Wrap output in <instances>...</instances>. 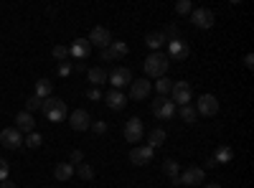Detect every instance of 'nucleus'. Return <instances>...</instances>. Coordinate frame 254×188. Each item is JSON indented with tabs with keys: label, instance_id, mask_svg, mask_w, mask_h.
I'll use <instances>...</instances> for the list:
<instances>
[{
	"label": "nucleus",
	"instance_id": "f257e3e1",
	"mask_svg": "<svg viewBox=\"0 0 254 188\" xmlns=\"http://www.w3.org/2000/svg\"><path fill=\"white\" fill-rule=\"evenodd\" d=\"M41 110H44L46 120L49 122H61V120H66L69 117V110H66V102H61L59 97H49L41 102Z\"/></svg>",
	"mask_w": 254,
	"mask_h": 188
},
{
	"label": "nucleus",
	"instance_id": "f03ea898",
	"mask_svg": "<svg viewBox=\"0 0 254 188\" xmlns=\"http://www.w3.org/2000/svg\"><path fill=\"white\" fill-rule=\"evenodd\" d=\"M168 64H171V59H168L165 54L153 51L150 56L145 59V74H147V76H153V79H160V76H165Z\"/></svg>",
	"mask_w": 254,
	"mask_h": 188
},
{
	"label": "nucleus",
	"instance_id": "7ed1b4c3",
	"mask_svg": "<svg viewBox=\"0 0 254 188\" xmlns=\"http://www.w3.org/2000/svg\"><path fill=\"white\" fill-rule=\"evenodd\" d=\"M150 110L158 120H173L176 117V104L168 99V97H158L153 104H150Z\"/></svg>",
	"mask_w": 254,
	"mask_h": 188
},
{
	"label": "nucleus",
	"instance_id": "20e7f679",
	"mask_svg": "<svg viewBox=\"0 0 254 188\" xmlns=\"http://www.w3.org/2000/svg\"><path fill=\"white\" fill-rule=\"evenodd\" d=\"M190 23H193L196 28H214L216 15H214V10H208V8H193L190 10Z\"/></svg>",
	"mask_w": 254,
	"mask_h": 188
},
{
	"label": "nucleus",
	"instance_id": "39448f33",
	"mask_svg": "<svg viewBox=\"0 0 254 188\" xmlns=\"http://www.w3.org/2000/svg\"><path fill=\"white\" fill-rule=\"evenodd\" d=\"M196 115H203V117H214L219 112V99L214 94H201L198 97V104H196Z\"/></svg>",
	"mask_w": 254,
	"mask_h": 188
},
{
	"label": "nucleus",
	"instance_id": "423d86ee",
	"mask_svg": "<svg viewBox=\"0 0 254 188\" xmlns=\"http://www.w3.org/2000/svg\"><path fill=\"white\" fill-rule=\"evenodd\" d=\"M171 94H173V104H190V97H193V89H190V84L188 81H173V89H171Z\"/></svg>",
	"mask_w": 254,
	"mask_h": 188
},
{
	"label": "nucleus",
	"instance_id": "0eeeda50",
	"mask_svg": "<svg viewBox=\"0 0 254 188\" xmlns=\"http://www.w3.org/2000/svg\"><path fill=\"white\" fill-rule=\"evenodd\" d=\"M145 135V127H142V120L140 117H132L125 122V140L127 142H140Z\"/></svg>",
	"mask_w": 254,
	"mask_h": 188
},
{
	"label": "nucleus",
	"instance_id": "6e6552de",
	"mask_svg": "<svg viewBox=\"0 0 254 188\" xmlns=\"http://www.w3.org/2000/svg\"><path fill=\"white\" fill-rule=\"evenodd\" d=\"M188 54H190V49H188V44L178 36V38H173V41H168V59H176V61H186L188 59Z\"/></svg>",
	"mask_w": 254,
	"mask_h": 188
},
{
	"label": "nucleus",
	"instance_id": "1a4fd4ad",
	"mask_svg": "<svg viewBox=\"0 0 254 188\" xmlns=\"http://www.w3.org/2000/svg\"><path fill=\"white\" fill-rule=\"evenodd\" d=\"M130 54V46L125 41H112L107 49H102V61H115V59H122Z\"/></svg>",
	"mask_w": 254,
	"mask_h": 188
},
{
	"label": "nucleus",
	"instance_id": "9d476101",
	"mask_svg": "<svg viewBox=\"0 0 254 188\" xmlns=\"http://www.w3.org/2000/svg\"><path fill=\"white\" fill-rule=\"evenodd\" d=\"M203 178H206V171L203 168H196V165H190V168H186L178 176V183H183V186H198V183H203Z\"/></svg>",
	"mask_w": 254,
	"mask_h": 188
},
{
	"label": "nucleus",
	"instance_id": "9b49d317",
	"mask_svg": "<svg viewBox=\"0 0 254 188\" xmlns=\"http://www.w3.org/2000/svg\"><path fill=\"white\" fill-rule=\"evenodd\" d=\"M69 125L76 130V132H84V130H89V125H92V117L87 110H74L69 115Z\"/></svg>",
	"mask_w": 254,
	"mask_h": 188
},
{
	"label": "nucleus",
	"instance_id": "f8f14e48",
	"mask_svg": "<svg viewBox=\"0 0 254 188\" xmlns=\"http://www.w3.org/2000/svg\"><path fill=\"white\" fill-rule=\"evenodd\" d=\"M107 81L115 87V89H120V87H127L132 81V71L130 69H125V66H117L112 74H107Z\"/></svg>",
	"mask_w": 254,
	"mask_h": 188
},
{
	"label": "nucleus",
	"instance_id": "ddd939ff",
	"mask_svg": "<svg viewBox=\"0 0 254 188\" xmlns=\"http://www.w3.org/2000/svg\"><path fill=\"white\" fill-rule=\"evenodd\" d=\"M0 142H3L8 150H18L20 145H23V135H20L15 127H5L3 132H0Z\"/></svg>",
	"mask_w": 254,
	"mask_h": 188
},
{
	"label": "nucleus",
	"instance_id": "4468645a",
	"mask_svg": "<svg viewBox=\"0 0 254 188\" xmlns=\"http://www.w3.org/2000/svg\"><path fill=\"white\" fill-rule=\"evenodd\" d=\"M89 44L92 46H99V49H107L110 44H112V33L107 31V28H102V26H97V28H92V33H89Z\"/></svg>",
	"mask_w": 254,
	"mask_h": 188
},
{
	"label": "nucleus",
	"instance_id": "2eb2a0df",
	"mask_svg": "<svg viewBox=\"0 0 254 188\" xmlns=\"http://www.w3.org/2000/svg\"><path fill=\"white\" fill-rule=\"evenodd\" d=\"M153 155H155V150L147 148V145H137V148L130 150V160H132L135 165H147V163H153Z\"/></svg>",
	"mask_w": 254,
	"mask_h": 188
},
{
	"label": "nucleus",
	"instance_id": "dca6fc26",
	"mask_svg": "<svg viewBox=\"0 0 254 188\" xmlns=\"http://www.w3.org/2000/svg\"><path fill=\"white\" fill-rule=\"evenodd\" d=\"M89 54H92V44H89L87 38H76L74 44L69 46V56H74L76 61H81V59H87Z\"/></svg>",
	"mask_w": 254,
	"mask_h": 188
},
{
	"label": "nucleus",
	"instance_id": "f3484780",
	"mask_svg": "<svg viewBox=\"0 0 254 188\" xmlns=\"http://www.w3.org/2000/svg\"><path fill=\"white\" fill-rule=\"evenodd\" d=\"M150 89H153V84L147 79H132L130 81V97L132 99H147V94H150Z\"/></svg>",
	"mask_w": 254,
	"mask_h": 188
},
{
	"label": "nucleus",
	"instance_id": "a211bd4d",
	"mask_svg": "<svg viewBox=\"0 0 254 188\" xmlns=\"http://www.w3.org/2000/svg\"><path fill=\"white\" fill-rule=\"evenodd\" d=\"M15 130L20 132V135H23V132H33L36 130V120H33V115L31 112H18L15 115Z\"/></svg>",
	"mask_w": 254,
	"mask_h": 188
},
{
	"label": "nucleus",
	"instance_id": "6ab92c4d",
	"mask_svg": "<svg viewBox=\"0 0 254 188\" xmlns=\"http://www.w3.org/2000/svg\"><path fill=\"white\" fill-rule=\"evenodd\" d=\"M104 102H107V107H110V110H115V112H120V110H125V107H127V97H125L120 89L107 92V94H104Z\"/></svg>",
	"mask_w": 254,
	"mask_h": 188
},
{
	"label": "nucleus",
	"instance_id": "aec40b11",
	"mask_svg": "<svg viewBox=\"0 0 254 188\" xmlns=\"http://www.w3.org/2000/svg\"><path fill=\"white\" fill-rule=\"evenodd\" d=\"M76 173V168L71 163H56V168H54V178L56 181H71Z\"/></svg>",
	"mask_w": 254,
	"mask_h": 188
},
{
	"label": "nucleus",
	"instance_id": "412c9836",
	"mask_svg": "<svg viewBox=\"0 0 254 188\" xmlns=\"http://www.w3.org/2000/svg\"><path fill=\"white\" fill-rule=\"evenodd\" d=\"M51 92H54V84H51L49 79H38V81H36V94H33V97H38L41 102H44V99L51 97Z\"/></svg>",
	"mask_w": 254,
	"mask_h": 188
},
{
	"label": "nucleus",
	"instance_id": "4be33fe9",
	"mask_svg": "<svg viewBox=\"0 0 254 188\" xmlns=\"http://www.w3.org/2000/svg\"><path fill=\"white\" fill-rule=\"evenodd\" d=\"M87 74H89L92 87H99V84H104V81H107V71H104L102 66H92V69H87Z\"/></svg>",
	"mask_w": 254,
	"mask_h": 188
},
{
	"label": "nucleus",
	"instance_id": "5701e85b",
	"mask_svg": "<svg viewBox=\"0 0 254 188\" xmlns=\"http://www.w3.org/2000/svg\"><path fill=\"white\" fill-rule=\"evenodd\" d=\"M163 142H165V130H163V127H155L150 135H147V148L155 150V148H160Z\"/></svg>",
	"mask_w": 254,
	"mask_h": 188
},
{
	"label": "nucleus",
	"instance_id": "b1692460",
	"mask_svg": "<svg viewBox=\"0 0 254 188\" xmlns=\"http://www.w3.org/2000/svg\"><path fill=\"white\" fill-rule=\"evenodd\" d=\"M214 160H216V165H221V163H231V160H234V150H231L229 145H221V148L214 153Z\"/></svg>",
	"mask_w": 254,
	"mask_h": 188
},
{
	"label": "nucleus",
	"instance_id": "393cba45",
	"mask_svg": "<svg viewBox=\"0 0 254 188\" xmlns=\"http://www.w3.org/2000/svg\"><path fill=\"white\" fill-rule=\"evenodd\" d=\"M145 44L150 46L153 51H160V46L165 44V36H163L160 31H158V33H147V36H145Z\"/></svg>",
	"mask_w": 254,
	"mask_h": 188
},
{
	"label": "nucleus",
	"instance_id": "a878e982",
	"mask_svg": "<svg viewBox=\"0 0 254 188\" xmlns=\"http://www.w3.org/2000/svg\"><path fill=\"white\" fill-rule=\"evenodd\" d=\"M163 171H165V176L171 178L173 183H178V176H181V168H178V163L176 160H165L163 163Z\"/></svg>",
	"mask_w": 254,
	"mask_h": 188
},
{
	"label": "nucleus",
	"instance_id": "bb28decb",
	"mask_svg": "<svg viewBox=\"0 0 254 188\" xmlns=\"http://www.w3.org/2000/svg\"><path fill=\"white\" fill-rule=\"evenodd\" d=\"M155 89H158V94H160V97L171 94V89H173V79H168V76H160V79L155 81Z\"/></svg>",
	"mask_w": 254,
	"mask_h": 188
},
{
	"label": "nucleus",
	"instance_id": "cd10ccee",
	"mask_svg": "<svg viewBox=\"0 0 254 188\" xmlns=\"http://www.w3.org/2000/svg\"><path fill=\"white\" fill-rule=\"evenodd\" d=\"M196 117H198V115H196V110L190 107V104H183V107H181V120H183V122L193 125V122H196Z\"/></svg>",
	"mask_w": 254,
	"mask_h": 188
},
{
	"label": "nucleus",
	"instance_id": "c85d7f7f",
	"mask_svg": "<svg viewBox=\"0 0 254 188\" xmlns=\"http://www.w3.org/2000/svg\"><path fill=\"white\" fill-rule=\"evenodd\" d=\"M76 173H79V178H84V181H92V178H94V168H92L89 163H79Z\"/></svg>",
	"mask_w": 254,
	"mask_h": 188
},
{
	"label": "nucleus",
	"instance_id": "c756f323",
	"mask_svg": "<svg viewBox=\"0 0 254 188\" xmlns=\"http://www.w3.org/2000/svg\"><path fill=\"white\" fill-rule=\"evenodd\" d=\"M41 142H44V137H41V135H38L36 130H33V132H28V137L23 140V145H28V148H33V150L38 148V145H41Z\"/></svg>",
	"mask_w": 254,
	"mask_h": 188
},
{
	"label": "nucleus",
	"instance_id": "7c9ffc66",
	"mask_svg": "<svg viewBox=\"0 0 254 188\" xmlns=\"http://www.w3.org/2000/svg\"><path fill=\"white\" fill-rule=\"evenodd\" d=\"M107 127H110V125L107 122H104V120H92V125H89V130L94 132V135H104V132H107Z\"/></svg>",
	"mask_w": 254,
	"mask_h": 188
},
{
	"label": "nucleus",
	"instance_id": "2f4dec72",
	"mask_svg": "<svg viewBox=\"0 0 254 188\" xmlns=\"http://www.w3.org/2000/svg\"><path fill=\"white\" fill-rule=\"evenodd\" d=\"M190 10H193L190 0H178V3H176V13L178 15H190Z\"/></svg>",
	"mask_w": 254,
	"mask_h": 188
},
{
	"label": "nucleus",
	"instance_id": "473e14b6",
	"mask_svg": "<svg viewBox=\"0 0 254 188\" xmlns=\"http://www.w3.org/2000/svg\"><path fill=\"white\" fill-rule=\"evenodd\" d=\"M54 59H59V61H69V46H54Z\"/></svg>",
	"mask_w": 254,
	"mask_h": 188
},
{
	"label": "nucleus",
	"instance_id": "72a5a7b5",
	"mask_svg": "<svg viewBox=\"0 0 254 188\" xmlns=\"http://www.w3.org/2000/svg\"><path fill=\"white\" fill-rule=\"evenodd\" d=\"M71 71H74L71 61H59V76H69Z\"/></svg>",
	"mask_w": 254,
	"mask_h": 188
},
{
	"label": "nucleus",
	"instance_id": "f704fd0d",
	"mask_svg": "<svg viewBox=\"0 0 254 188\" xmlns=\"http://www.w3.org/2000/svg\"><path fill=\"white\" fill-rule=\"evenodd\" d=\"M33 110H41V99L38 97H28L26 99V112H33Z\"/></svg>",
	"mask_w": 254,
	"mask_h": 188
},
{
	"label": "nucleus",
	"instance_id": "c9c22d12",
	"mask_svg": "<svg viewBox=\"0 0 254 188\" xmlns=\"http://www.w3.org/2000/svg\"><path fill=\"white\" fill-rule=\"evenodd\" d=\"M8 173H10V165H8V160L0 158V183L8 181Z\"/></svg>",
	"mask_w": 254,
	"mask_h": 188
},
{
	"label": "nucleus",
	"instance_id": "e433bc0d",
	"mask_svg": "<svg viewBox=\"0 0 254 188\" xmlns=\"http://www.w3.org/2000/svg\"><path fill=\"white\" fill-rule=\"evenodd\" d=\"M87 97H89L92 102H99V99H102V92H99V87H92V89L87 92Z\"/></svg>",
	"mask_w": 254,
	"mask_h": 188
},
{
	"label": "nucleus",
	"instance_id": "4c0bfd02",
	"mask_svg": "<svg viewBox=\"0 0 254 188\" xmlns=\"http://www.w3.org/2000/svg\"><path fill=\"white\" fill-rule=\"evenodd\" d=\"M81 158H84V153L81 150H71V158H69V163L74 165V163H81Z\"/></svg>",
	"mask_w": 254,
	"mask_h": 188
},
{
	"label": "nucleus",
	"instance_id": "58836bf2",
	"mask_svg": "<svg viewBox=\"0 0 254 188\" xmlns=\"http://www.w3.org/2000/svg\"><path fill=\"white\" fill-rule=\"evenodd\" d=\"M244 64H247V69H252V66H254V56H252V54H247V56H244Z\"/></svg>",
	"mask_w": 254,
	"mask_h": 188
},
{
	"label": "nucleus",
	"instance_id": "ea45409f",
	"mask_svg": "<svg viewBox=\"0 0 254 188\" xmlns=\"http://www.w3.org/2000/svg\"><path fill=\"white\" fill-rule=\"evenodd\" d=\"M0 188H18L13 181H3V183H0Z\"/></svg>",
	"mask_w": 254,
	"mask_h": 188
},
{
	"label": "nucleus",
	"instance_id": "a19ab883",
	"mask_svg": "<svg viewBox=\"0 0 254 188\" xmlns=\"http://www.w3.org/2000/svg\"><path fill=\"white\" fill-rule=\"evenodd\" d=\"M206 168H216V160H214V155H211V158L206 160Z\"/></svg>",
	"mask_w": 254,
	"mask_h": 188
},
{
	"label": "nucleus",
	"instance_id": "79ce46f5",
	"mask_svg": "<svg viewBox=\"0 0 254 188\" xmlns=\"http://www.w3.org/2000/svg\"><path fill=\"white\" fill-rule=\"evenodd\" d=\"M74 69H76V71H87V66H84L81 61H76V64H74Z\"/></svg>",
	"mask_w": 254,
	"mask_h": 188
},
{
	"label": "nucleus",
	"instance_id": "37998d69",
	"mask_svg": "<svg viewBox=\"0 0 254 188\" xmlns=\"http://www.w3.org/2000/svg\"><path fill=\"white\" fill-rule=\"evenodd\" d=\"M206 188H221V186H219V183H208Z\"/></svg>",
	"mask_w": 254,
	"mask_h": 188
}]
</instances>
